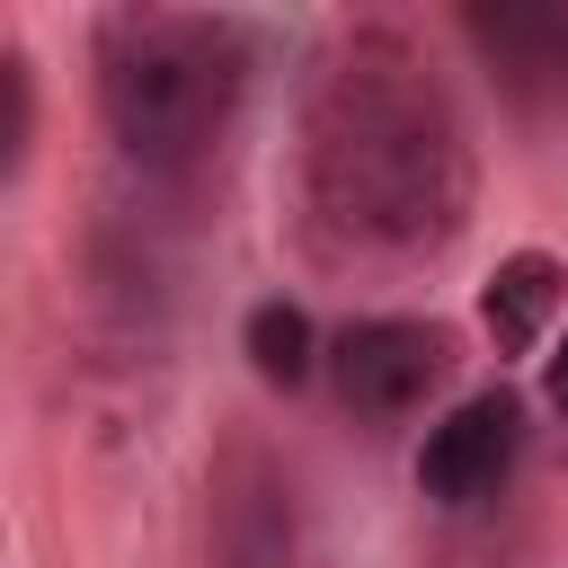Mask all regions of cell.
<instances>
[{
	"instance_id": "obj_6",
	"label": "cell",
	"mask_w": 568,
	"mask_h": 568,
	"mask_svg": "<svg viewBox=\"0 0 568 568\" xmlns=\"http://www.w3.org/2000/svg\"><path fill=\"white\" fill-rule=\"evenodd\" d=\"M568 311V266L550 257V248H515V257H497V275L479 284V328L506 346V355H524V346H541V328Z\"/></svg>"
},
{
	"instance_id": "obj_2",
	"label": "cell",
	"mask_w": 568,
	"mask_h": 568,
	"mask_svg": "<svg viewBox=\"0 0 568 568\" xmlns=\"http://www.w3.org/2000/svg\"><path fill=\"white\" fill-rule=\"evenodd\" d=\"M248 80V44L231 18L186 9H106L98 18V106L133 160H195Z\"/></svg>"
},
{
	"instance_id": "obj_1",
	"label": "cell",
	"mask_w": 568,
	"mask_h": 568,
	"mask_svg": "<svg viewBox=\"0 0 568 568\" xmlns=\"http://www.w3.org/2000/svg\"><path fill=\"white\" fill-rule=\"evenodd\" d=\"M302 178L328 240L399 257L462 222L470 160L453 133V106L408 62L399 36H355L302 115Z\"/></svg>"
},
{
	"instance_id": "obj_3",
	"label": "cell",
	"mask_w": 568,
	"mask_h": 568,
	"mask_svg": "<svg viewBox=\"0 0 568 568\" xmlns=\"http://www.w3.org/2000/svg\"><path fill=\"white\" fill-rule=\"evenodd\" d=\"M453 364V337L435 320H346L328 346V382L355 417H399L417 408Z\"/></svg>"
},
{
	"instance_id": "obj_9",
	"label": "cell",
	"mask_w": 568,
	"mask_h": 568,
	"mask_svg": "<svg viewBox=\"0 0 568 568\" xmlns=\"http://www.w3.org/2000/svg\"><path fill=\"white\" fill-rule=\"evenodd\" d=\"M541 390H550V408L568 417V328H559V346H550V364H541Z\"/></svg>"
},
{
	"instance_id": "obj_8",
	"label": "cell",
	"mask_w": 568,
	"mask_h": 568,
	"mask_svg": "<svg viewBox=\"0 0 568 568\" xmlns=\"http://www.w3.org/2000/svg\"><path fill=\"white\" fill-rule=\"evenodd\" d=\"M0 89H9V124H0V169L27 160V133H36V80H27V53H0Z\"/></svg>"
},
{
	"instance_id": "obj_5",
	"label": "cell",
	"mask_w": 568,
	"mask_h": 568,
	"mask_svg": "<svg viewBox=\"0 0 568 568\" xmlns=\"http://www.w3.org/2000/svg\"><path fill=\"white\" fill-rule=\"evenodd\" d=\"M515 435H524L515 390H470V399L426 435V453H417V488H426L435 506H470V497H488V488L515 470Z\"/></svg>"
},
{
	"instance_id": "obj_7",
	"label": "cell",
	"mask_w": 568,
	"mask_h": 568,
	"mask_svg": "<svg viewBox=\"0 0 568 568\" xmlns=\"http://www.w3.org/2000/svg\"><path fill=\"white\" fill-rule=\"evenodd\" d=\"M240 346H248L257 382L293 390V382L311 373V311H302V302H257V311L240 320Z\"/></svg>"
},
{
	"instance_id": "obj_4",
	"label": "cell",
	"mask_w": 568,
	"mask_h": 568,
	"mask_svg": "<svg viewBox=\"0 0 568 568\" xmlns=\"http://www.w3.org/2000/svg\"><path fill=\"white\" fill-rule=\"evenodd\" d=\"M462 36L506 98L524 106L568 98V0H462Z\"/></svg>"
}]
</instances>
